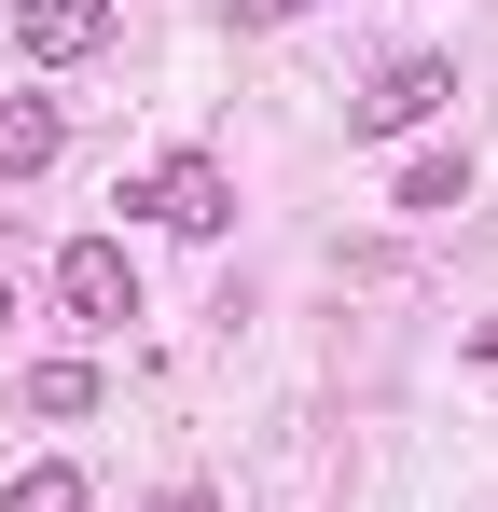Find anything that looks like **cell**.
Returning <instances> with one entry per match:
<instances>
[{
    "label": "cell",
    "instance_id": "cell-9",
    "mask_svg": "<svg viewBox=\"0 0 498 512\" xmlns=\"http://www.w3.org/2000/svg\"><path fill=\"white\" fill-rule=\"evenodd\" d=\"M222 14H236V28H277V14H305V0H222Z\"/></svg>",
    "mask_w": 498,
    "mask_h": 512
},
{
    "label": "cell",
    "instance_id": "cell-8",
    "mask_svg": "<svg viewBox=\"0 0 498 512\" xmlns=\"http://www.w3.org/2000/svg\"><path fill=\"white\" fill-rule=\"evenodd\" d=\"M0 512H83V471H70V457H42V471L0 485Z\"/></svg>",
    "mask_w": 498,
    "mask_h": 512
},
{
    "label": "cell",
    "instance_id": "cell-3",
    "mask_svg": "<svg viewBox=\"0 0 498 512\" xmlns=\"http://www.w3.org/2000/svg\"><path fill=\"white\" fill-rule=\"evenodd\" d=\"M443 97H457V56H388V70H374V97H360L346 125H360V139H402V125H429Z\"/></svg>",
    "mask_w": 498,
    "mask_h": 512
},
{
    "label": "cell",
    "instance_id": "cell-7",
    "mask_svg": "<svg viewBox=\"0 0 498 512\" xmlns=\"http://www.w3.org/2000/svg\"><path fill=\"white\" fill-rule=\"evenodd\" d=\"M28 416H97V360H28Z\"/></svg>",
    "mask_w": 498,
    "mask_h": 512
},
{
    "label": "cell",
    "instance_id": "cell-10",
    "mask_svg": "<svg viewBox=\"0 0 498 512\" xmlns=\"http://www.w3.org/2000/svg\"><path fill=\"white\" fill-rule=\"evenodd\" d=\"M166 512H222V499H208V485H180V499H166Z\"/></svg>",
    "mask_w": 498,
    "mask_h": 512
},
{
    "label": "cell",
    "instance_id": "cell-5",
    "mask_svg": "<svg viewBox=\"0 0 498 512\" xmlns=\"http://www.w3.org/2000/svg\"><path fill=\"white\" fill-rule=\"evenodd\" d=\"M56 139H70L56 97H0V180H42V167H56Z\"/></svg>",
    "mask_w": 498,
    "mask_h": 512
},
{
    "label": "cell",
    "instance_id": "cell-1",
    "mask_svg": "<svg viewBox=\"0 0 498 512\" xmlns=\"http://www.w3.org/2000/svg\"><path fill=\"white\" fill-rule=\"evenodd\" d=\"M125 208H139V222H166V236H222V222H236V180L208 167V153H166V167L125 180Z\"/></svg>",
    "mask_w": 498,
    "mask_h": 512
},
{
    "label": "cell",
    "instance_id": "cell-2",
    "mask_svg": "<svg viewBox=\"0 0 498 512\" xmlns=\"http://www.w3.org/2000/svg\"><path fill=\"white\" fill-rule=\"evenodd\" d=\"M56 305H70L83 333H125V319H139V263H125V236H70V250H56Z\"/></svg>",
    "mask_w": 498,
    "mask_h": 512
},
{
    "label": "cell",
    "instance_id": "cell-6",
    "mask_svg": "<svg viewBox=\"0 0 498 512\" xmlns=\"http://www.w3.org/2000/svg\"><path fill=\"white\" fill-rule=\"evenodd\" d=\"M402 208H415V222L471 208V153H415V167H402Z\"/></svg>",
    "mask_w": 498,
    "mask_h": 512
},
{
    "label": "cell",
    "instance_id": "cell-4",
    "mask_svg": "<svg viewBox=\"0 0 498 512\" xmlns=\"http://www.w3.org/2000/svg\"><path fill=\"white\" fill-rule=\"evenodd\" d=\"M97 42H111V0H14V56L28 70H70Z\"/></svg>",
    "mask_w": 498,
    "mask_h": 512
},
{
    "label": "cell",
    "instance_id": "cell-11",
    "mask_svg": "<svg viewBox=\"0 0 498 512\" xmlns=\"http://www.w3.org/2000/svg\"><path fill=\"white\" fill-rule=\"evenodd\" d=\"M471 360H498V319H485V333H471Z\"/></svg>",
    "mask_w": 498,
    "mask_h": 512
},
{
    "label": "cell",
    "instance_id": "cell-12",
    "mask_svg": "<svg viewBox=\"0 0 498 512\" xmlns=\"http://www.w3.org/2000/svg\"><path fill=\"white\" fill-rule=\"evenodd\" d=\"M0 319H14V277H0Z\"/></svg>",
    "mask_w": 498,
    "mask_h": 512
}]
</instances>
